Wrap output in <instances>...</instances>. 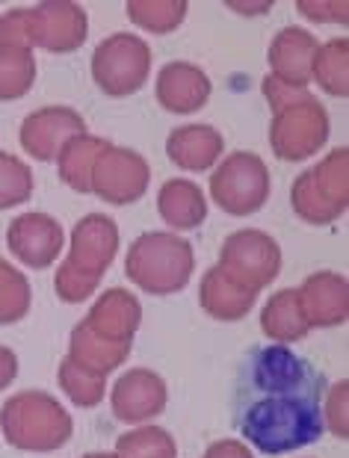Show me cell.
<instances>
[{"instance_id": "1", "label": "cell", "mask_w": 349, "mask_h": 458, "mask_svg": "<svg viewBox=\"0 0 349 458\" xmlns=\"http://www.w3.org/2000/svg\"><path fill=\"white\" fill-rule=\"evenodd\" d=\"M326 373L285 344L246 349L231 378V426L264 455L296 453L326 432Z\"/></svg>"}]
</instances>
